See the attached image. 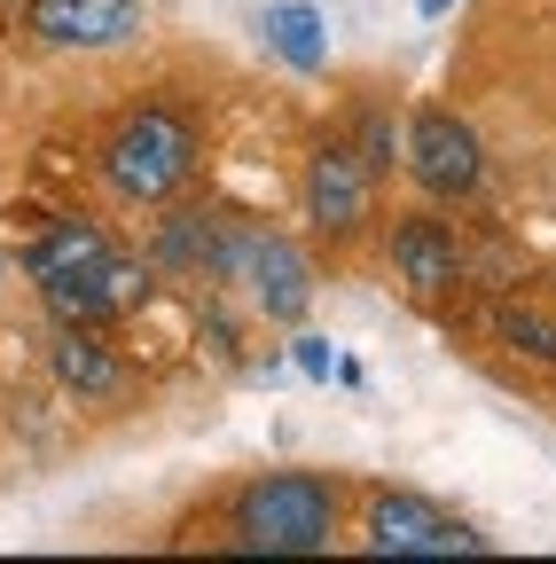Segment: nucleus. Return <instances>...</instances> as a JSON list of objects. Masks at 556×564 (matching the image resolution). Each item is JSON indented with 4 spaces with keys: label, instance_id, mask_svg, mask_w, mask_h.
<instances>
[{
    "label": "nucleus",
    "instance_id": "obj_14",
    "mask_svg": "<svg viewBox=\"0 0 556 564\" xmlns=\"http://www.w3.org/2000/svg\"><path fill=\"white\" fill-rule=\"evenodd\" d=\"M353 158H361L377 181L400 165V141H392V118H384V110H369V118H361V133H353Z\"/></svg>",
    "mask_w": 556,
    "mask_h": 564
},
{
    "label": "nucleus",
    "instance_id": "obj_11",
    "mask_svg": "<svg viewBox=\"0 0 556 564\" xmlns=\"http://www.w3.org/2000/svg\"><path fill=\"white\" fill-rule=\"evenodd\" d=\"M157 212H165V220L150 228V251H142V259H150L157 274H204V267H212V212H196V204H181V196L157 204Z\"/></svg>",
    "mask_w": 556,
    "mask_h": 564
},
{
    "label": "nucleus",
    "instance_id": "obj_12",
    "mask_svg": "<svg viewBox=\"0 0 556 564\" xmlns=\"http://www.w3.org/2000/svg\"><path fill=\"white\" fill-rule=\"evenodd\" d=\"M266 40L283 47L298 70H321V17L298 9V0H283V9H266Z\"/></svg>",
    "mask_w": 556,
    "mask_h": 564
},
{
    "label": "nucleus",
    "instance_id": "obj_3",
    "mask_svg": "<svg viewBox=\"0 0 556 564\" xmlns=\"http://www.w3.org/2000/svg\"><path fill=\"white\" fill-rule=\"evenodd\" d=\"M345 525V494L321 470H266L228 502V533L251 556H321Z\"/></svg>",
    "mask_w": 556,
    "mask_h": 564
},
{
    "label": "nucleus",
    "instance_id": "obj_8",
    "mask_svg": "<svg viewBox=\"0 0 556 564\" xmlns=\"http://www.w3.org/2000/svg\"><path fill=\"white\" fill-rule=\"evenodd\" d=\"M150 24V0H24V32L55 55H110L133 47Z\"/></svg>",
    "mask_w": 556,
    "mask_h": 564
},
{
    "label": "nucleus",
    "instance_id": "obj_2",
    "mask_svg": "<svg viewBox=\"0 0 556 564\" xmlns=\"http://www.w3.org/2000/svg\"><path fill=\"white\" fill-rule=\"evenodd\" d=\"M204 165V133L181 102H142V110H126L110 133H102V150H95V173L118 204L133 212H157L173 204Z\"/></svg>",
    "mask_w": 556,
    "mask_h": 564
},
{
    "label": "nucleus",
    "instance_id": "obj_13",
    "mask_svg": "<svg viewBox=\"0 0 556 564\" xmlns=\"http://www.w3.org/2000/svg\"><path fill=\"white\" fill-rule=\"evenodd\" d=\"M502 337H510V352H533V361H556V314L510 306V314H502Z\"/></svg>",
    "mask_w": 556,
    "mask_h": 564
},
{
    "label": "nucleus",
    "instance_id": "obj_5",
    "mask_svg": "<svg viewBox=\"0 0 556 564\" xmlns=\"http://www.w3.org/2000/svg\"><path fill=\"white\" fill-rule=\"evenodd\" d=\"M400 165H407V181L424 188L432 204H462V196H478V188H486V141H478V126H470V118H455V110L424 102V110L407 118Z\"/></svg>",
    "mask_w": 556,
    "mask_h": 564
},
{
    "label": "nucleus",
    "instance_id": "obj_10",
    "mask_svg": "<svg viewBox=\"0 0 556 564\" xmlns=\"http://www.w3.org/2000/svg\"><path fill=\"white\" fill-rule=\"evenodd\" d=\"M47 369H55L63 392H79V400H118L126 392V361L102 345V329H79V322H55Z\"/></svg>",
    "mask_w": 556,
    "mask_h": 564
},
{
    "label": "nucleus",
    "instance_id": "obj_4",
    "mask_svg": "<svg viewBox=\"0 0 556 564\" xmlns=\"http://www.w3.org/2000/svg\"><path fill=\"white\" fill-rule=\"evenodd\" d=\"M212 282L243 291L266 322H306L314 314V259L266 220H243V212H212Z\"/></svg>",
    "mask_w": 556,
    "mask_h": 564
},
{
    "label": "nucleus",
    "instance_id": "obj_6",
    "mask_svg": "<svg viewBox=\"0 0 556 564\" xmlns=\"http://www.w3.org/2000/svg\"><path fill=\"white\" fill-rule=\"evenodd\" d=\"M298 212L321 243H353L377 220V173L353 158V141H321L298 173Z\"/></svg>",
    "mask_w": 556,
    "mask_h": 564
},
{
    "label": "nucleus",
    "instance_id": "obj_7",
    "mask_svg": "<svg viewBox=\"0 0 556 564\" xmlns=\"http://www.w3.org/2000/svg\"><path fill=\"white\" fill-rule=\"evenodd\" d=\"M361 541H369L377 556H478V549H486V533H478V525H462L455 510L424 502V494H400V486L369 494Z\"/></svg>",
    "mask_w": 556,
    "mask_h": 564
},
{
    "label": "nucleus",
    "instance_id": "obj_9",
    "mask_svg": "<svg viewBox=\"0 0 556 564\" xmlns=\"http://www.w3.org/2000/svg\"><path fill=\"white\" fill-rule=\"evenodd\" d=\"M392 267H400V282L415 299H447L462 282V243H455V228L439 212H407L392 228Z\"/></svg>",
    "mask_w": 556,
    "mask_h": 564
},
{
    "label": "nucleus",
    "instance_id": "obj_1",
    "mask_svg": "<svg viewBox=\"0 0 556 564\" xmlns=\"http://www.w3.org/2000/svg\"><path fill=\"white\" fill-rule=\"evenodd\" d=\"M24 282L47 306V322H79V329H110L126 314L150 306L157 267L142 251H126L102 220H79V212H55V220L24 243Z\"/></svg>",
    "mask_w": 556,
    "mask_h": 564
}]
</instances>
